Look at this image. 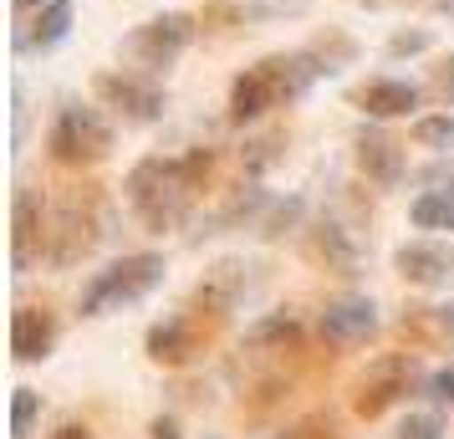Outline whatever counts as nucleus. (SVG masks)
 I'll return each instance as SVG.
<instances>
[{"label": "nucleus", "instance_id": "nucleus-1", "mask_svg": "<svg viewBox=\"0 0 454 439\" xmlns=\"http://www.w3.org/2000/svg\"><path fill=\"white\" fill-rule=\"evenodd\" d=\"M209 174H215L209 148H189L184 159H138L123 179V200L153 235L179 231L200 205Z\"/></svg>", "mask_w": 454, "mask_h": 439}, {"label": "nucleus", "instance_id": "nucleus-2", "mask_svg": "<svg viewBox=\"0 0 454 439\" xmlns=\"http://www.w3.org/2000/svg\"><path fill=\"white\" fill-rule=\"evenodd\" d=\"M322 72H327V67H317L311 51H276V57L246 67V72L230 82V118H235V123H255L270 107L296 103Z\"/></svg>", "mask_w": 454, "mask_h": 439}, {"label": "nucleus", "instance_id": "nucleus-3", "mask_svg": "<svg viewBox=\"0 0 454 439\" xmlns=\"http://www.w3.org/2000/svg\"><path fill=\"white\" fill-rule=\"evenodd\" d=\"M159 281H164V255H153V251L123 255V261H113L107 271H98L87 281L82 317H107V312H118V307H133V302H144Z\"/></svg>", "mask_w": 454, "mask_h": 439}, {"label": "nucleus", "instance_id": "nucleus-4", "mask_svg": "<svg viewBox=\"0 0 454 439\" xmlns=\"http://www.w3.org/2000/svg\"><path fill=\"white\" fill-rule=\"evenodd\" d=\"M46 153L62 169H92L113 153V123H107L98 107L67 103L57 113V123L46 128Z\"/></svg>", "mask_w": 454, "mask_h": 439}, {"label": "nucleus", "instance_id": "nucleus-5", "mask_svg": "<svg viewBox=\"0 0 454 439\" xmlns=\"http://www.w3.org/2000/svg\"><path fill=\"white\" fill-rule=\"evenodd\" d=\"M413 383H419V363H413V353L372 357L368 368L357 373V383H352V414L357 419H383L393 404H403V398L413 394Z\"/></svg>", "mask_w": 454, "mask_h": 439}, {"label": "nucleus", "instance_id": "nucleus-6", "mask_svg": "<svg viewBox=\"0 0 454 439\" xmlns=\"http://www.w3.org/2000/svg\"><path fill=\"white\" fill-rule=\"evenodd\" d=\"M103 220H98V200L92 194H72L57 215H51V266H77L87 255L98 251V231Z\"/></svg>", "mask_w": 454, "mask_h": 439}, {"label": "nucleus", "instance_id": "nucleus-7", "mask_svg": "<svg viewBox=\"0 0 454 439\" xmlns=\"http://www.w3.org/2000/svg\"><path fill=\"white\" fill-rule=\"evenodd\" d=\"M42 255H51V220H46L42 194L21 184L16 200H11V266L26 276Z\"/></svg>", "mask_w": 454, "mask_h": 439}, {"label": "nucleus", "instance_id": "nucleus-8", "mask_svg": "<svg viewBox=\"0 0 454 439\" xmlns=\"http://www.w3.org/2000/svg\"><path fill=\"white\" fill-rule=\"evenodd\" d=\"M189 42H194V16H184V11H164V16L144 21L133 36H128V51H133V62H144L148 72H159V67L179 62Z\"/></svg>", "mask_w": 454, "mask_h": 439}, {"label": "nucleus", "instance_id": "nucleus-9", "mask_svg": "<svg viewBox=\"0 0 454 439\" xmlns=\"http://www.w3.org/2000/svg\"><path fill=\"white\" fill-rule=\"evenodd\" d=\"M317 333H322V342H332V348H368L372 337H378V307H372V296H332L327 307H322V317H317Z\"/></svg>", "mask_w": 454, "mask_h": 439}, {"label": "nucleus", "instance_id": "nucleus-10", "mask_svg": "<svg viewBox=\"0 0 454 439\" xmlns=\"http://www.w3.org/2000/svg\"><path fill=\"white\" fill-rule=\"evenodd\" d=\"M92 92L103 98L113 113H123V123H159L164 118V92L133 72H98Z\"/></svg>", "mask_w": 454, "mask_h": 439}, {"label": "nucleus", "instance_id": "nucleus-11", "mask_svg": "<svg viewBox=\"0 0 454 439\" xmlns=\"http://www.w3.org/2000/svg\"><path fill=\"white\" fill-rule=\"evenodd\" d=\"M352 159H357V174L378 189H398L403 184V144L383 133V128H357L352 138Z\"/></svg>", "mask_w": 454, "mask_h": 439}, {"label": "nucleus", "instance_id": "nucleus-12", "mask_svg": "<svg viewBox=\"0 0 454 439\" xmlns=\"http://www.w3.org/2000/svg\"><path fill=\"white\" fill-rule=\"evenodd\" d=\"M393 271L403 276L419 292H439L454 281V251L450 246H434V240H409L393 251Z\"/></svg>", "mask_w": 454, "mask_h": 439}, {"label": "nucleus", "instance_id": "nucleus-13", "mask_svg": "<svg viewBox=\"0 0 454 439\" xmlns=\"http://www.w3.org/2000/svg\"><path fill=\"white\" fill-rule=\"evenodd\" d=\"M57 348V317L46 307H16L11 312V357L16 363H46Z\"/></svg>", "mask_w": 454, "mask_h": 439}, {"label": "nucleus", "instance_id": "nucleus-14", "mask_svg": "<svg viewBox=\"0 0 454 439\" xmlns=\"http://www.w3.org/2000/svg\"><path fill=\"white\" fill-rule=\"evenodd\" d=\"M144 353L153 357L159 368H184V363H194V353H200V333H194L189 317H164V322H153L144 333Z\"/></svg>", "mask_w": 454, "mask_h": 439}, {"label": "nucleus", "instance_id": "nucleus-15", "mask_svg": "<svg viewBox=\"0 0 454 439\" xmlns=\"http://www.w3.org/2000/svg\"><path fill=\"white\" fill-rule=\"evenodd\" d=\"M419 87L413 82H398V77H372V82H363L357 92H352V103L363 107L368 118H409L413 107H419Z\"/></svg>", "mask_w": 454, "mask_h": 439}, {"label": "nucleus", "instance_id": "nucleus-16", "mask_svg": "<svg viewBox=\"0 0 454 439\" xmlns=\"http://www.w3.org/2000/svg\"><path fill=\"white\" fill-rule=\"evenodd\" d=\"M246 296V266L240 261H220V266H209L205 281L194 286V307L209 317H225L235 312V302Z\"/></svg>", "mask_w": 454, "mask_h": 439}, {"label": "nucleus", "instance_id": "nucleus-17", "mask_svg": "<svg viewBox=\"0 0 454 439\" xmlns=\"http://www.w3.org/2000/svg\"><path fill=\"white\" fill-rule=\"evenodd\" d=\"M307 255L332 276H357V246H352V235L342 231V225H332V220H322V225L307 231Z\"/></svg>", "mask_w": 454, "mask_h": 439}, {"label": "nucleus", "instance_id": "nucleus-18", "mask_svg": "<svg viewBox=\"0 0 454 439\" xmlns=\"http://www.w3.org/2000/svg\"><path fill=\"white\" fill-rule=\"evenodd\" d=\"M240 348H250V353H296L301 348V317L296 312H266V317H255L246 327V342Z\"/></svg>", "mask_w": 454, "mask_h": 439}, {"label": "nucleus", "instance_id": "nucleus-19", "mask_svg": "<svg viewBox=\"0 0 454 439\" xmlns=\"http://www.w3.org/2000/svg\"><path fill=\"white\" fill-rule=\"evenodd\" d=\"M67 31H72V0H51L36 11L31 31H21V51H51L57 42H67Z\"/></svg>", "mask_w": 454, "mask_h": 439}, {"label": "nucleus", "instance_id": "nucleus-20", "mask_svg": "<svg viewBox=\"0 0 454 439\" xmlns=\"http://www.w3.org/2000/svg\"><path fill=\"white\" fill-rule=\"evenodd\" d=\"M403 333H413V342H444V337H454V302H444V307H409L403 312Z\"/></svg>", "mask_w": 454, "mask_h": 439}, {"label": "nucleus", "instance_id": "nucleus-21", "mask_svg": "<svg viewBox=\"0 0 454 439\" xmlns=\"http://www.w3.org/2000/svg\"><path fill=\"white\" fill-rule=\"evenodd\" d=\"M413 225L419 231H454V189H429L413 200Z\"/></svg>", "mask_w": 454, "mask_h": 439}, {"label": "nucleus", "instance_id": "nucleus-22", "mask_svg": "<svg viewBox=\"0 0 454 439\" xmlns=\"http://www.w3.org/2000/svg\"><path fill=\"white\" fill-rule=\"evenodd\" d=\"M413 144H419V148H434V153H450V148H454V113L419 118V123H413Z\"/></svg>", "mask_w": 454, "mask_h": 439}, {"label": "nucleus", "instance_id": "nucleus-23", "mask_svg": "<svg viewBox=\"0 0 454 439\" xmlns=\"http://www.w3.org/2000/svg\"><path fill=\"white\" fill-rule=\"evenodd\" d=\"M36 414H42V394L36 388H16L11 394V439H31Z\"/></svg>", "mask_w": 454, "mask_h": 439}, {"label": "nucleus", "instance_id": "nucleus-24", "mask_svg": "<svg viewBox=\"0 0 454 439\" xmlns=\"http://www.w3.org/2000/svg\"><path fill=\"white\" fill-rule=\"evenodd\" d=\"M276 439H342V435H337V424H332V419L311 414V419H296V424H291V429H281Z\"/></svg>", "mask_w": 454, "mask_h": 439}, {"label": "nucleus", "instance_id": "nucleus-25", "mask_svg": "<svg viewBox=\"0 0 454 439\" xmlns=\"http://www.w3.org/2000/svg\"><path fill=\"white\" fill-rule=\"evenodd\" d=\"M393 439H444V424L434 414H409L398 429H393Z\"/></svg>", "mask_w": 454, "mask_h": 439}, {"label": "nucleus", "instance_id": "nucleus-26", "mask_svg": "<svg viewBox=\"0 0 454 439\" xmlns=\"http://www.w3.org/2000/svg\"><path fill=\"white\" fill-rule=\"evenodd\" d=\"M429 398H434V404H444V409H454V363L429 378Z\"/></svg>", "mask_w": 454, "mask_h": 439}, {"label": "nucleus", "instance_id": "nucleus-27", "mask_svg": "<svg viewBox=\"0 0 454 439\" xmlns=\"http://www.w3.org/2000/svg\"><path fill=\"white\" fill-rule=\"evenodd\" d=\"M434 98L439 103H454V57L434 67Z\"/></svg>", "mask_w": 454, "mask_h": 439}, {"label": "nucleus", "instance_id": "nucleus-28", "mask_svg": "<svg viewBox=\"0 0 454 439\" xmlns=\"http://www.w3.org/2000/svg\"><path fill=\"white\" fill-rule=\"evenodd\" d=\"M424 46H429L424 31H398V36L388 42V51H393V57H409V51H424Z\"/></svg>", "mask_w": 454, "mask_h": 439}, {"label": "nucleus", "instance_id": "nucleus-29", "mask_svg": "<svg viewBox=\"0 0 454 439\" xmlns=\"http://www.w3.org/2000/svg\"><path fill=\"white\" fill-rule=\"evenodd\" d=\"M46 439H92V429H87V424H77V419H67V424H57Z\"/></svg>", "mask_w": 454, "mask_h": 439}, {"label": "nucleus", "instance_id": "nucleus-30", "mask_svg": "<svg viewBox=\"0 0 454 439\" xmlns=\"http://www.w3.org/2000/svg\"><path fill=\"white\" fill-rule=\"evenodd\" d=\"M148 435H153V439H184V435H179V424H174V419H164V414L148 424Z\"/></svg>", "mask_w": 454, "mask_h": 439}, {"label": "nucleus", "instance_id": "nucleus-31", "mask_svg": "<svg viewBox=\"0 0 454 439\" xmlns=\"http://www.w3.org/2000/svg\"><path fill=\"white\" fill-rule=\"evenodd\" d=\"M21 11H42V5H51V0H16Z\"/></svg>", "mask_w": 454, "mask_h": 439}, {"label": "nucleus", "instance_id": "nucleus-32", "mask_svg": "<svg viewBox=\"0 0 454 439\" xmlns=\"http://www.w3.org/2000/svg\"><path fill=\"white\" fill-rule=\"evenodd\" d=\"M434 5H439V11H454V0H434Z\"/></svg>", "mask_w": 454, "mask_h": 439}]
</instances>
